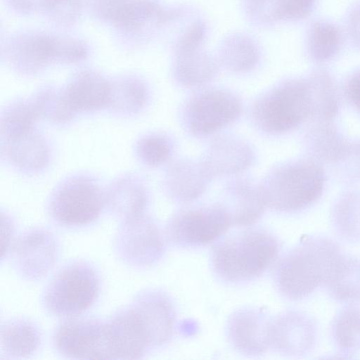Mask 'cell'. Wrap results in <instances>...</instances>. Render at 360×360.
<instances>
[{
    "instance_id": "obj_18",
    "label": "cell",
    "mask_w": 360,
    "mask_h": 360,
    "mask_svg": "<svg viewBox=\"0 0 360 360\" xmlns=\"http://www.w3.org/2000/svg\"><path fill=\"white\" fill-rule=\"evenodd\" d=\"M211 179L201 160L182 158L169 165L165 188L172 200L189 203L202 195Z\"/></svg>"
},
{
    "instance_id": "obj_31",
    "label": "cell",
    "mask_w": 360,
    "mask_h": 360,
    "mask_svg": "<svg viewBox=\"0 0 360 360\" xmlns=\"http://www.w3.org/2000/svg\"><path fill=\"white\" fill-rule=\"evenodd\" d=\"M39 116V113L34 100L17 103L12 105L1 118L2 138L8 141L31 131L34 122Z\"/></svg>"
},
{
    "instance_id": "obj_30",
    "label": "cell",
    "mask_w": 360,
    "mask_h": 360,
    "mask_svg": "<svg viewBox=\"0 0 360 360\" xmlns=\"http://www.w3.org/2000/svg\"><path fill=\"white\" fill-rule=\"evenodd\" d=\"M219 57L221 64L229 70L246 72L256 66L259 53L250 39L239 35L230 37L223 44Z\"/></svg>"
},
{
    "instance_id": "obj_33",
    "label": "cell",
    "mask_w": 360,
    "mask_h": 360,
    "mask_svg": "<svg viewBox=\"0 0 360 360\" xmlns=\"http://www.w3.org/2000/svg\"><path fill=\"white\" fill-rule=\"evenodd\" d=\"M39 116L54 122H65L71 118L75 111L69 105L63 91L49 89L41 91L34 100Z\"/></svg>"
},
{
    "instance_id": "obj_20",
    "label": "cell",
    "mask_w": 360,
    "mask_h": 360,
    "mask_svg": "<svg viewBox=\"0 0 360 360\" xmlns=\"http://www.w3.org/2000/svg\"><path fill=\"white\" fill-rule=\"evenodd\" d=\"M41 340V332L33 322L24 319L8 320L1 326V357H29L39 349Z\"/></svg>"
},
{
    "instance_id": "obj_37",
    "label": "cell",
    "mask_w": 360,
    "mask_h": 360,
    "mask_svg": "<svg viewBox=\"0 0 360 360\" xmlns=\"http://www.w3.org/2000/svg\"><path fill=\"white\" fill-rule=\"evenodd\" d=\"M346 29L352 43L360 49V0L356 2L348 12Z\"/></svg>"
},
{
    "instance_id": "obj_26",
    "label": "cell",
    "mask_w": 360,
    "mask_h": 360,
    "mask_svg": "<svg viewBox=\"0 0 360 360\" xmlns=\"http://www.w3.org/2000/svg\"><path fill=\"white\" fill-rule=\"evenodd\" d=\"M340 27L326 20L314 21L308 28L306 47L310 58L316 63L327 62L339 52L342 44Z\"/></svg>"
},
{
    "instance_id": "obj_25",
    "label": "cell",
    "mask_w": 360,
    "mask_h": 360,
    "mask_svg": "<svg viewBox=\"0 0 360 360\" xmlns=\"http://www.w3.org/2000/svg\"><path fill=\"white\" fill-rule=\"evenodd\" d=\"M332 342L342 356L349 357L360 352V308L347 304L339 309L331 321Z\"/></svg>"
},
{
    "instance_id": "obj_11",
    "label": "cell",
    "mask_w": 360,
    "mask_h": 360,
    "mask_svg": "<svg viewBox=\"0 0 360 360\" xmlns=\"http://www.w3.org/2000/svg\"><path fill=\"white\" fill-rule=\"evenodd\" d=\"M12 264L23 278L37 281L53 268L58 245L53 234L42 228H33L15 240L9 252Z\"/></svg>"
},
{
    "instance_id": "obj_22",
    "label": "cell",
    "mask_w": 360,
    "mask_h": 360,
    "mask_svg": "<svg viewBox=\"0 0 360 360\" xmlns=\"http://www.w3.org/2000/svg\"><path fill=\"white\" fill-rule=\"evenodd\" d=\"M304 141L310 158L333 165L342 158L349 142L331 121L315 122Z\"/></svg>"
},
{
    "instance_id": "obj_36",
    "label": "cell",
    "mask_w": 360,
    "mask_h": 360,
    "mask_svg": "<svg viewBox=\"0 0 360 360\" xmlns=\"http://www.w3.org/2000/svg\"><path fill=\"white\" fill-rule=\"evenodd\" d=\"M316 0H278V20H300L307 18L315 7Z\"/></svg>"
},
{
    "instance_id": "obj_16",
    "label": "cell",
    "mask_w": 360,
    "mask_h": 360,
    "mask_svg": "<svg viewBox=\"0 0 360 360\" xmlns=\"http://www.w3.org/2000/svg\"><path fill=\"white\" fill-rule=\"evenodd\" d=\"M220 202L229 212L233 226H249L262 217L267 207L260 184L238 178L229 182Z\"/></svg>"
},
{
    "instance_id": "obj_13",
    "label": "cell",
    "mask_w": 360,
    "mask_h": 360,
    "mask_svg": "<svg viewBox=\"0 0 360 360\" xmlns=\"http://www.w3.org/2000/svg\"><path fill=\"white\" fill-rule=\"evenodd\" d=\"M318 326L309 314L287 310L271 316L269 326L270 349L287 356L310 354L318 340Z\"/></svg>"
},
{
    "instance_id": "obj_9",
    "label": "cell",
    "mask_w": 360,
    "mask_h": 360,
    "mask_svg": "<svg viewBox=\"0 0 360 360\" xmlns=\"http://www.w3.org/2000/svg\"><path fill=\"white\" fill-rule=\"evenodd\" d=\"M53 345L59 354L68 358L112 359L107 321L67 320L56 329Z\"/></svg>"
},
{
    "instance_id": "obj_39",
    "label": "cell",
    "mask_w": 360,
    "mask_h": 360,
    "mask_svg": "<svg viewBox=\"0 0 360 360\" xmlns=\"http://www.w3.org/2000/svg\"><path fill=\"white\" fill-rule=\"evenodd\" d=\"M345 91L350 101L360 110V70L349 77L345 84Z\"/></svg>"
},
{
    "instance_id": "obj_3",
    "label": "cell",
    "mask_w": 360,
    "mask_h": 360,
    "mask_svg": "<svg viewBox=\"0 0 360 360\" xmlns=\"http://www.w3.org/2000/svg\"><path fill=\"white\" fill-rule=\"evenodd\" d=\"M260 185L267 207L278 212L293 213L319 199L325 174L319 162L309 158L274 168Z\"/></svg>"
},
{
    "instance_id": "obj_38",
    "label": "cell",
    "mask_w": 360,
    "mask_h": 360,
    "mask_svg": "<svg viewBox=\"0 0 360 360\" xmlns=\"http://www.w3.org/2000/svg\"><path fill=\"white\" fill-rule=\"evenodd\" d=\"M1 259L9 254L14 243L13 240L14 233V224L11 219L1 213Z\"/></svg>"
},
{
    "instance_id": "obj_12",
    "label": "cell",
    "mask_w": 360,
    "mask_h": 360,
    "mask_svg": "<svg viewBox=\"0 0 360 360\" xmlns=\"http://www.w3.org/2000/svg\"><path fill=\"white\" fill-rule=\"evenodd\" d=\"M129 305L143 328L149 349L162 347L170 342L176 314L172 300L166 292L160 289L142 290Z\"/></svg>"
},
{
    "instance_id": "obj_5",
    "label": "cell",
    "mask_w": 360,
    "mask_h": 360,
    "mask_svg": "<svg viewBox=\"0 0 360 360\" xmlns=\"http://www.w3.org/2000/svg\"><path fill=\"white\" fill-rule=\"evenodd\" d=\"M99 288L100 279L94 267L84 261H75L51 279L43 293L42 302L50 314L72 318L94 304Z\"/></svg>"
},
{
    "instance_id": "obj_1",
    "label": "cell",
    "mask_w": 360,
    "mask_h": 360,
    "mask_svg": "<svg viewBox=\"0 0 360 360\" xmlns=\"http://www.w3.org/2000/svg\"><path fill=\"white\" fill-rule=\"evenodd\" d=\"M343 254L338 243L328 236L304 235L274 264V285L288 300L307 298L325 287Z\"/></svg>"
},
{
    "instance_id": "obj_14",
    "label": "cell",
    "mask_w": 360,
    "mask_h": 360,
    "mask_svg": "<svg viewBox=\"0 0 360 360\" xmlns=\"http://www.w3.org/2000/svg\"><path fill=\"white\" fill-rule=\"evenodd\" d=\"M271 316L262 308L243 307L233 311L226 325V335L232 348L248 356L262 355L270 349Z\"/></svg>"
},
{
    "instance_id": "obj_6",
    "label": "cell",
    "mask_w": 360,
    "mask_h": 360,
    "mask_svg": "<svg viewBox=\"0 0 360 360\" xmlns=\"http://www.w3.org/2000/svg\"><path fill=\"white\" fill-rule=\"evenodd\" d=\"M231 226L229 212L218 202L178 210L169 219L165 233L174 246L195 248L218 240Z\"/></svg>"
},
{
    "instance_id": "obj_28",
    "label": "cell",
    "mask_w": 360,
    "mask_h": 360,
    "mask_svg": "<svg viewBox=\"0 0 360 360\" xmlns=\"http://www.w3.org/2000/svg\"><path fill=\"white\" fill-rule=\"evenodd\" d=\"M313 101L314 122L331 121L337 115L339 101L331 75L325 70H317L307 77Z\"/></svg>"
},
{
    "instance_id": "obj_29",
    "label": "cell",
    "mask_w": 360,
    "mask_h": 360,
    "mask_svg": "<svg viewBox=\"0 0 360 360\" xmlns=\"http://www.w3.org/2000/svg\"><path fill=\"white\" fill-rule=\"evenodd\" d=\"M4 150L15 165L26 169H39L48 161V148L44 139L32 131L5 141Z\"/></svg>"
},
{
    "instance_id": "obj_7",
    "label": "cell",
    "mask_w": 360,
    "mask_h": 360,
    "mask_svg": "<svg viewBox=\"0 0 360 360\" xmlns=\"http://www.w3.org/2000/svg\"><path fill=\"white\" fill-rule=\"evenodd\" d=\"M166 236L157 222L143 214L123 221L114 240L118 258L134 268L156 264L165 251Z\"/></svg>"
},
{
    "instance_id": "obj_24",
    "label": "cell",
    "mask_w": 360,
    "mask_h": 360,
    "mask_svg": "<svg viewBox=\"0 0 360 360\" xmlns=\"http://www.w3.org/2000/svg\"><path fill=\"white\" fill-rule=\"evenodd\" d=\"M324 288L338 302L360 303V257L343 254Z\"/></svg>"
},
{
    "instance_id": "obj_2",
    "label": "cell",
    "mask_w": 360,
    "mask_h": 360,
    "mask_svg": "<svg viewBox=\"0 0 360 360\" xmlns=\"http://www.w3.org/2000/svg\"><path fill=\"white\" fill-rule=\"evenodd\" d=\"M281 244L271 231L248 227L219 238L213 245L210 265L219 280L229 285L252 281L273 266Z\"/></svg>"
},
{
    "instance_id": "obj_8",
    "label": "cell",
    "mask_w": 360,
    "mask_h": 360,
    "mask_svg": "<svg viewBox=\"0 0 360 360\" xmlns=\"http://www.w3.org/2000/svg\"><path fill=\"white\" fill-rule=\"evenodd\" d=\"M242 103L233 93L225 89H207L193 95L184 110V122L195 136L212 134L236 121Z\"/></svg>"
},
{
    "instance_id": "obj_32",
    "label": "cell",
    "mask_w": 360,
    "mask_h": 360,
    "mask_svg": "<svg viewBox=\"0 0 360 360\" xmlns=\"http://www.w3.org/2000/svg\"><path fill=\"white\" fill-rule=\"evenodd\" d=\"M111 84L110 105L127 112H135L144 105L147 99L145 85L136 79H124Z\"/></svg>"
},
{
    "instance_id": "obj_35",
    "label": "cell",
    "mask_w": 360,
    "mask_h": 360,
    "mask_svg": "<svg viewBox=\"0 0 360 360\" xmlns=\"http://www.w3.org/2000/svg\"><path fill=\"white\" fill-rule=\"evenodd\" d=\"M334 165L338 167V172L343 179H359L360 141L349 142L343 155Z\"/></svg>"
},
{
    "instance_id": "obj_17",
    "label": "cell",
    "mask_w": 360,
    "mask_h": 360,
    "mask_svg": "<svg viewBox=\"0 0 360 360\" xmlns=\"http://www.w3.org/2000/svg\"><path fill=\"white\" fill-rule=\"evenodd\" d=\"M112 359L141 358L149 349L141 326L129 305L107 320Z\"/></svg>"
},
{
    "instance_id": "obj_27",
    "label": "cell",
    "mask_w": 360,
    "mask_h": 360,
    "mask_svg": "<svg viewBox=\"0 0 360 360\" xmlns=\"http://www.w3.org/2000/svg\"><path fill=\"white\" fill-rule=\"evenodd\" d=\"M331 224L337 236L348 243H360V193L348 192L335 202Z\"/></svg>"
},
{
    "instance_id": "obj_34",
    "label": "cell",
    "mask_w": 360,
    "mask_h": 360,
    "mask_svg": "<svg viewBox=\"0 0 360 360\" xmlns=\"http://www.w3.org/2000/svg\"><path fill=\"white\" fill-rule=\"evenodd\" d=\"M172 143L160 135H150L142 139L137 145V154L149 166H158L167 162L172 154Z\"/></svg>"
},
{
    "instance_id": "obj_4",
    "label": "cell",
    "mask_w": 360,
    "mask_h": 360,
    "mask_svg": "<svg viewBox=\"0 0 360 360\" xmlns=\"http://www.w3.org/2000/svg\"><path fill=\"white\" fill-rule=\"evenodd\" d=\"M313 101L307 77L285 81L262 95L254 103L252 115L263 131H290L313 117Z\"/></svg>"
},
{
    "instance_id": "obj_21",
    "label": "cell",
    "mask_w": 360,
    "mask_h": 360,
    "mask_svg": "<svg viewBox=\"0 0 360 360\" xmlns=\"http://www.w3.org/2000/svg\"><path fill=\"white\" fill-rule=\"evenodd\" d=\"M217 63L201 46L176 49L174 77L186 87H195L211 81L217 72Z\"/></svg>"
},
{
    "instance_id": "obj_19",
    "label": "cell",
    "mask_w": 360,
    "mask_h": 360,
    "mask_svg": "<svg viewBox=\"0 0 360 360\" xmlns=\"http://www.w3.org/2000/svg\"><path fill=\"white\" fill-rule=\"evenodd\" d=\"M111 84L92 72H84L75 77L63 93L75 112L91 110L110 105Z\"/></svg>"
},
{
    "instance_id": "obj_10",
    "label": "cell",
    "mask_w": 360,
    "mask_h": 360,
    "mask_svg": "<svg viewBox=\"0 0 360 360\" xmlns=\"http://www.w3.org/2000/svg\"><path fill=\"white\" fill-rule=\"evenodd\" d=\"M105 205V198L92 182L74 179L65 184L49 203L51 216L58 224L69 226L89 224L98 218Z\"/></svg>"
},
{
    "instance_id": "obj_15",
    "label": "cell",
    "mask_w": 360,
    "mask_h": 360,
    "mask_svg": "<svg viewBox=\"0 0 360 360\" xmlns=\"http://www.w3.org/2000/svg\"><path fill=\"white\" fill-rule=\"evenodd\" d=\"M255 160L250 146L233 135H221L209 144L201 160L212 179L239 174L250 167Z\"/></svg>"
},
{
    "instance_id": "obj_23",
    "label": "cell",
    "mask_w": 360,
    "mask_h": 360,
    "mask_svg": "<svg viewBox=\"0 0 360 360\" xmlns=\"http://www.w3.org/2000/svg\"><path fill=\"white\" fill-rule=\"evenodd\" d=\"M105 198V205L112 214L123 221L141 216L148 204L143 186L137 181L124 179L112 186Z\"/></svg>"
}]
</instances>
